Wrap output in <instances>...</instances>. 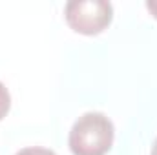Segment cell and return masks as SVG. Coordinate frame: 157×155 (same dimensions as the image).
Here are the masks:
<instances>
[{
    "label": "cell",
    "instance_id": "cell-1",
    "mask_svg": "<svg viewBox=\"0 0 157 155\" xmlns=\"http://www.w3.org/2000/svg\"><path fill=\"white\" fill-rule=\"evenodd\" d=\"M115 137L113 122L101 112L80 115L70 131V150L73 155H106Z\"/></svg>",
    "mask_w": 157,
    "mask_h": 155
},
{
    "label": "cell",
    "instance_id": "cell-2",
    "mask_svg": "<svg viewBox=\"0 0 157 155\" xmlns=\"http://www.w3.org/2000/svg\"><path fill=\"white\" fill-rule=\"evenodd\" d=\"M66 22L80 35H99L113 18V7L106 0H71L64 7Z\"/></svg>",
    "mask_w": 157,
    "mask_h": 155
},
{
    "label": "cell",
    "instance_id": "cell-3",
    "mask_svg": "<svg viewBox=\"0 0 157 155\" xmlns=\"http://www.w3.org/2000/svg\"><path fill=\"white\" fill-rule=\"evenodd\" d=\"M9 108H11V95L7 88L0 82V120L9 113Z\"/></svg>",
    "mask_w": 157,
    "mask_h": 155
},
{
    "label": "cell",
    "instance_id": "cell-4",
    "mask_svg": "<svg viewBox=\"0 0 157 155\" xmlns=\"http://www.w3.org/2000/svg\"><path fill=\"white\" fill-rule=\"evenodd\" d=\"M15 155H57L55 152L48 150V148H40V146H31V148H24Z\"/></svg>",
    "mask_w": 157,
    "mask_h": 155
},
{
    "label": "cell",
    "instance_id": "cell-5",
    "mask_svg": "<svg viewBox=\"0 0 157 155\" xmlns=\"http://www.w3.org/2000/svg\"><path fill=\"white\" fill-rule=\"evenodd\" d=\"M146 9L157 18V0H148L146 2Z\"/></svg>",
    "mask_w": 157,
    "mask_h": 155
},
{
    "label": "cell",
    "instance_id": "cell-6",
    "mask_svg": "<svg viewBox=\"0 0 157 155\" xmlns=\"http://www.w3.org/2000/svg\"><path fill=\"white\" fill-rule=\"evenodd\" d=\"M150 155H157V139H155V142H154V146H152V153Z\"/></svg>",
    "mask_w": 157,
    "mask_h": 155
}]
</instances>
